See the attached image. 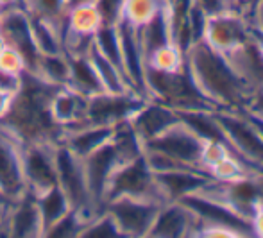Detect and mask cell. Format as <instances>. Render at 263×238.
Masks as SVG:
<instances>
[{
  "instance_id": "cell-1",
  "label": "cell",
  "mask_w": 263,
  "mask_h": 238,
  "mask_svg": "<svg viewBox=\"0 0 263 238\" xmlns=\"http://www.w3.org/2000/svg\"><path fill=\"white\" fill-rule=\"evenodd\" d=\"M186 70L215 109H246L253 102V94L233 72L224 56L211 50L202 40L186 50Z\"/></svg>"
},
{
  "instance_id": "cell-2",
  "label": "cell",
  "mask_w": 263,
  "mask_h": 238,
  "mask_svg": "<svg viewBox=\"0 0 263 238\" xmlns=\"http://www.w3.org/2000/svg\"><path fill=\"white\" fill-rule=\"evenodd\" d=\"M217 120L224 140L256 176H263V140L251 125L242 109H215Z\"/></svg>"
},
{
  "instance_id": "cell-3",
  "label": "cell",
  "mask_w": 263,
  "mask_h": 238,
  "mask_svg": "<svg viewBox=\"0 0 263 238\" xmlns=\"http://www.w3.org/2000/svg\"><path fill=\"white\" fill-rule=\"evenodd\" d=\"M161 206L156 200L143 199V197H113L106 200L104 210L115 222L120 236L142 238L149 236L151 226Z\"/></svg>"
},
{
  "instance_id": "cell-4",
  "label": "cell",
  "mask_w": 263,
  "mask_h": 238,
  "mask_svg": "<svg viewBox=\"0 0 263 238\" xmlns=\"http://www.w3.org/2000/svg\"><path fill=\"white\" fill-rule=\"evenodd\" d=\"M143 197V199L156 200L163 204L165 199L158 190L156 177L147 167L143 154L140 158L133 159V161H125L115 169L113 176H111L109 183H107L106 190V200L113 199V197Z\"/></svg>"
},
{
  "instance_id": "cell-5",
  "label": "cell",
  "mask_w": 263,
  "mask_h": 238,
  "mask_svg": "<svg viewBox=\"0 0 263 238\" xmlns=\"http://www.w3.org/2000/svg\"><path fill=\"white\" fill-rule=\"evenodd\" d=\"M55 142L52 140H34L24 142L22 149V169L27 192L32 195L45 192L47 188L58 185L54 159Z\"/></svg>"
},
{
  "instance_id": "cell-6",
  "label": "cell",
  "mask_w": 263,
  "mask_h": 238,
  "mask_svg": "<svg viewBox=\"0 0 263 238\" xmlns=\"http://www.w3.org/2000/svg\"><path fill=\"white\" fill-rule=\"evenodd\" d=\"M251 38L249 18L240 11L226 9L206 18L202 42L218 54H228Z\"/></svg>"
},
{
  "instance_id": "cell-7",
  "label": "cell",
  "mask_w": 263,
  "mask_h": 238,
  "mask_svg": "<svg viewBox=\"0 0 263 238\" xmlns=\"http://www.w3.org/2000/svg\"><path fill=\"white\" fill-rule=\"evenodd\" d=\"M24 142L0 122V197L13 203L27 193L22 169Z\"/></svg>"
},
{
  "instance_id": "cell-8",
  "label": "cell",
  "mask_w": 263,
  "mask_h": 238,
  "mask_svg": "<svg viewBox=\"0 0 263 238\" xmlns=\"http://www.w3.org/2000/svg\"><path fill=\"white\" fill-rule=\"evenodd\" d=\"M145 99L135 94L113 95V94H97L93 97H88L86 111H84V120L88 124L95 125H113L120 122L131 120L135 111L142 106Z\"/></svg>"
},
{
  "instance_id": "cell-9",
  "label": "cell",
  "mask_w": 263,
  "mask_h": 238,
  "mask_svg": "<svg viewBox=\"0 0 263 238\" xmlns=\"http://www.w3.org/2000/svg\"><path fill=\"white\" fill-rule=\"evenodd\" d=\"M83 165L91 204H93V208L97 211H102L106 204L107 183H109L115 169L120 165L117 151H115L111 142H107L101 149H97L91 154H88L86 158H83Z\"/></svg>"
},
{
  "instance_id": "cell-10",
  "label": "cell",
  "mask_w": 263,
  "mask_h": 238,
  "mask_svg": "<svg viewBox=\"0 0 263 238\" xmlns=\"http://www.w3.org/2000/svg\"><path fill=\"white\" fill-rule=\"evenodd\" d=\"M202 140L195 133H192L183 122H177L165 133L156 138L143 143V147L158 149V151L168 154L181 165L199 169V152H201Z\"/></svg>"
},
{
  "instance_id": "cell-11",
  "label": "cell",
  "mask_w": 263,
  "mask_h": 238,
  "mask_svg": "<svg viewBox=\"0 0 263 238\" xmlns=\"http://www.w3.org/2000/svg\"><path fill=\"white\" fill-rule=\"evenodd\" d=\"M199 221L181 200H168L158 208L149 236L179 238L197 235Z\"/></svg>"
},
{
  "instance_id": "cell-12",
  "label": "cell",
  "mask_w": 263,
  "mask_h": 238,
  "mask_svg": "<svg viewBox=\"0 0 263 238\" xmlns=\"http://www.w3.org/2000/svg\"><path fill=\"white\" fill-rule=\"evenodd\" d=\"M224 58L253 97L263 95V54L253 36L235 50L224 54Z\"/></svg>"
},
{
  "instance_id": "cell-13",
  "label": "cell",
  "mask_w": 263,
  "mask_h": 238,
  "mask_svg": "<svg viewBox=\"0 0 263 238\" xmlns=\"http://www.w3.org/2000/svg\"><path fill=\"white\" fill-rule=\"evenodd\" d=\"M129 122L135 127V131L138 133L140 140L145 143L159 136L161 133H165L174 124H177L179 122V113H177V109L170 107L165 102L145 99L142 102V106L135 111V115H133Z\"/></svg>"
},
{
  "instance_id": "cell-14",
  "label": "cell",
  "mask_w": 263,
  "mask_h": 238,
  "mask_svg": "<svg viewBox=\"0 0 263 238\" xmlns=\"http://www.w3.org/2000/svg\"><path fill=\"white\" fill-rule=\"evenodd\" d=\"M158 190L165 203L181 200L184 197L197 193L211 179L202 169H179L165 174H154Z\"/></svg>"
},
{
  "instance_id": "cell-15",
  "label": "cell",
  "mask_w": 263,
  "mask_h": 238,
  "mask_svg": "<svg viewBox=\"0 0 263 238\" xmlns=\"http://www.w3.org/2000/svg\"><path fill=\"white\" fill-rule=\"evenodd\" d=\"M6 228L9 236H43L42 221H40L34 195L31 192L24 193L20 199L9 203Z\"/></svg>"
},
{
  "instance_id": "cell-16",
  "label": "cell",
  "mask_w": 263,
  "mask_h": 238,
  "mask_svg": "<svg viewBox=\"0 0 263 238\" xmlns=\"http://www.w3.org/2000/svg\"><path fill=\"white\" fill-rule=\"evenodd\" d=\"M86 100L88 97L77 94L70 86H58L50 95L47 111L54 124L63 129L84 120Z\"/></svg>"
},
{
  "instance_id": "cell-17",
  "label": "cell",
  "mask_w": 263,
  "mask_h": 238,
  "mask_svg": "<svg viewBox=\"0 0 263 238\" xmlns=\"http://www.w3.org/2000/svg\"><path fill=\"white\" fill-rule=\"evenodd\" d=\"M65 29L81 36H95V32L104 25V16L101 13L97 0L79 2L68 6L63 20Z\"/></svg>"
},
{
  "instance_id": "cell-18",
  "label": "cell",
  "mask_w": 263,
  "mask_h": 238,
  "mask_svg": "<svg viewBox=\"0 0 263 238\" xmlns=\"http://www.w3.org/2000/svg\"><path fill=\"white\" fill-rule=\"evenodd\" d=\"M34 200L40 213V221H42L43 236L47 235V231L52 228L55 222L61 221L66 213H70L73 210L68 197L61 190L59 185H54V187L47 188L45 192L34 195Z\"/></svg>"
},
{
  "instance_id": "cell-19",
  "label": "cell",
  "mask_w": 263,
  "mask_h": 238,
  "mask_svg": "<svg viewBox=\"0 0 263 238\" xmlns=\"http://www.w3.org/2000/svg\"><path fill=\"white\" fill-rule=\"evenodd\" d=\"M66 56V54H65ZM68 58V83L72 90L84 97H93L97 94H102V84L97 77L93 65H91L90 58L86 56H66Z\"/></svg>"
},
{
  "instance_id": "cell-20",
  "label": "cell",
  "mask_w": 263,
  "mask_h": 238,
  "mask_svg": "<svg viewBox=\"0 0 263 238\" xmlns=\"http://www.w3.org/2000/svg\"><path fill=\"white\" fill-rule=\"evenodd\" d=\"M88 58H90L91 65H93L97 77L102 84V90L106 94L113 95H124V94H133L129 83L125 79L124 72L118 65H115L109 58H106L101 50H97L95 45H91L90 52H88Z\"/></svg>"
},
{
  "instance_id": "cell-21",
  "label": "cell",
  "mask_w": 263,
  "mask_h": 238,
  "mask_svg": "<svg viewBox=\"0 0 263 238\" xmlns=\"http://www.w3.org/2000/svg\"><path fill=\"white\" fill-rule=\"evenodd\" d=\"M61 31H63V22H52V20H45V18L31 16L32 43H34V48L40 56L63 54Z\"/></svg>"
},
{
  "instance_id": "cell-22",
  "label": "cell",
  "mask_w": 263,
  "mask_h": 238,
  "mask_svg": "<svg viewBox=\"0 0 263 238\" xmlns=\"http://www.w3.org/2000/svg\"><path fill=\"white\" fill-rule=\"evenodd\" d=\"M145 66L147 70H154V72L161 74L181 72L186 68V52L181 47H177L174 42H168L145 56Z\"/></svg>"
},
{
  "instance_id": "cell-23",
  "label": "cell",
  "mask_w": 263,
  "mask_h": 238,
  "mask_svg": "<svg viewBox=\"0 0 263 238\" xmlns=\"http://www.w3.org/2000/svg\"><path fill=\"white\" fill-rule=\"evenodd\" d=\"M208 176L217 183H235L238 179H243V177L249 176H256L242 159L238 158L236 154H229L226 156L224 159H220L218 163H215L213 167L208 170Z\"/></svg>"
},
{
  "instance_id": "cell-24",
  "label": "cell",
  "mask_w": 263,
  "mask_h": 238,
  "mask_svg": "<svg viewBox=\"0 0 263 238\" xmlns=\"http://www.w3.org/2000/svg\"><path fill=\"white\" fill-rule=\"evenodd\" d=\"M20 7H24L31 16L63 22L68 9V0H22Z\"/></svg>"
},
{
  "instance_id": "cell-25",
  "label": "cell",
  "mask_w": 263,
  "mask_h": 238,
  "mask_svg": "<svg viewBox=\"0 0 263 238\" xmlns=\"http://www.w3.org/2000/svg\"><path fill=\"white\" fill-rule=\"evenodd\" d=\"M231 147L228 145L224 138H210L204 140L201 145V152H199V169L208 172L215 163L224 159L226 156L231 154Z\"/></svg>"
},
{
  "instance_id": "cell-26",
  "label": "cell",
  "mask_w": 263,
  "mask_h": 238,
  "mask_svg": "<svg viewBox=\"0 0 263 238\" xmlns=\"http://www.w3.org/2000/svg\"><path fill=\"white\" fill-rule=\"evenodd\" d=\"M0 70L11 76H24L27 72V61L18 48L6 45L0 52Z\"/></svg>"
},
{
  "instance_id": "cell-27",
  "label": "cell",
  "mask_w": 263,
  "mask_h": 238,
  "mask_svg": "<svg viewBox=\"0 0 263 238\" xmlns=\"http://www.w3.org/2000/svg\"><path fill=\"white\" fill-rule=\"evenodd\" d=\"M204 238H238L243 236L236 228L228 224H218V222H199L197 235Z\"/></svg>"
},
{
  "instance_id": "cell-28",
  "label": "cell",
  "mask_w": 263,
  "mask_h": 238,
  "mask_svg": "<svg viewBox=\"0 0 263 238\" xmlns=\"http://www.w3.org/2000/svg\"><path fill=\"white\" fill-rule=\"evenodd\" d=\"M206 18L213 16V14H218L222 11L228 9V4L226 0H190Z\"/></svg>"
},
{
  "instance_id": "cell-29",
  "label": "cell",
  "mask_w": 263,
  "mask_h": 238,
  "mask_svg": "<svg viewBox=\"0 0 263 238\" xmlns=\"http://www.w3.org/2000/svg\"><path fill=\"white\" fill-rule=\"evenodd\" d=\"M22 83H24L22 76H11V74H6L0 70V90L2 91L16 95L22 90Z\"/></svg>"
},
{
  "instance_id": "cell-30",
  "label": "cell",
  "mask_w": 263,
  "mask_h": 238,
  "mask_svg": "<svg viewBox=\"0 0 263 238\" xmlns=\"http://www.w3.org/2000/svg\"><path fill=\"white\" fill-rule=\"evenodd\" d=\"M249 24L256 31H263V0H256L249 11Z\"/></svg>"
},
{
  "instance_id": "cell-31",
  "label": "cell",
  "mask_w": 263,
  "mask_h": 238,
  "mask_svg": "<svg viewBox=\"0 0 263 238\" xmlns=\"http://www.w3.org/2000/svg\"><path fill=\"white\" fill-rule=\"evenodd\" d=\"M249 224H251V235L263 238V203L251 215Z\"/></svg>"
},
{
  "instance_id": "cell-32",
  "label": "cell",
  "mask_w": 263,
  "mask_h": 238,
  "mask_svg": "<svg viewBox=\"0 0 263 238\" xmlns=\"http://www.w3.org/2000/svg\"><path fill=\"white\" fill-rule=\"evenodd\" d=\"M13 97L11 94H7V91H2L0 90V122L6 118V115L9 113L11 109V104H13Z\"/></svg>"
},
{
  "instance_id": "cell-33",
  "label": "cell",
  "mask_w": 263,
  "mask_h": 238,
  "mask_svg": "<svg viewBox=\"0 0 263 238\" xmlns=\"http://www.w3.org/2000/svg\"><path fill=\"white\" fill-rule=\"evenodd\" d=\"M7 210H9V200L0 199V229H4V231H6V235H7V228H6Z\"/></svg>"
},
{
  "instance_id": "cell-34",
  "label": "cell",
  "mask_w": 263,
  "mask_h": 238,
  "mask_svg": "<svg viewBox=\"0 0 263 238\" xmlns=\"http://www.w3.org/2000/svg\"><path fill=\"white\" fill-rule=\"evenodd\" d=\"M228 4V9H233V11H240L247 16V6H246V0H226Z\"/></svg>"
},
{
  "instance_id": "cell-35",
  "label": "cell",
  "mask_w": 263,
  "mask_h": 238,
  "mask_svg": "<svg viewBox=\"0 0 263 238\" xmlns=\"http://www.w3.org/2000/svg\"><path fill=\"white\" fill-rule=\"evenodd\" d=\"M251 36H253L254 43H256L258 48H260V52L263 54V31H256V29L251 27Z\"/></svg>"
},
{
  "instance_id": "cell-36",
  "label": "cell",
  "mask_w": 263,
  "mask_h": 238,
  "mask_svg": "<svg viewBox=\"0 0 263 238\" xmlns=\"http://www.w3.org/2000/svg\"><path fill=\"white\" fill-rule=\"evenodd\" d=\"M22 0H0V7L4 9H11V7H18Z\"/></svg>"
},
{
  "instance_id": "cell-37",
  "label": "cell",
  "mask_w": 263,
  "mask_h": 238,
  "mask_svg": "<svg viewBox=\"0 0 263 238\" xmlns=\"http://www.w3.org/2000/svg\"><path fill=\"white\" fill-rule=\"evenodd\" d=\"M6 45H7L6 38H4V36H2V34H0V52H2V50H4V47H6Z\"/></svg>"
},
{
  "instance_id": "cell-38",
  "label": "cell",
  "mask_w": 263,
  "mask_h": 238,
  "mask_svg": "<svg viewBox=\"0 0 263 238\" xmlns=\"http://www.w3.org/2000/svg\"><path fill=\"white\" fill-rule=\"evenodd\" d=\"M79 2H91V0H68V6H72V4H79Z\"/></svg>"
},
{
  "instance_id": "cell-39",
  "label": "cell",
  "mask_w": 263,
  "mask_h": 238,
  "mask_svg": "<svg viewBox=\"0 0 263 238\" xmlns=\"http://www.w3.org/2000/svg\"><path fill=\"white\" fill-rule=\"evenodd\" d=\"M165 2H166V4H168V6H170V4H176L177 0H165Z\"/></svg>"
},
{
  "instance_id": "cell-40",
  "label": "cell",
  "mask_w": 263,
  "mask_h": 238,
  "mask_svg": "<svg viewBox=\"0 0 263 238\" xmlns=\"http://www.w3.org/2000/svg\"><path fill=\"white\" fill-rule=\"evenodd\" d=\"M0 16H2V7H0Z\"/></svg>"
}]
</instances>
